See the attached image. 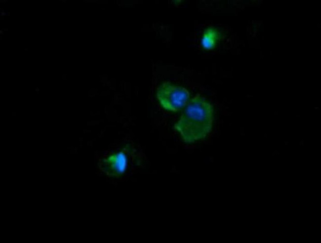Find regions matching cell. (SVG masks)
<instances>
[{"label": "cell", "mask_w": 321, "mask_h": 243, "mask_svg": "<svg viewBox=\"0 0 321 243\" xmlns=\"http://www.w3.org/2000/svg\"><path fill=\"white\" fill-rule=\"evenodd\" d=\"M213 122L212 105L197 94L184 107L174 128L185 142L192 143L207 136L212 130Z\"/></svg>", "instance_id": "obj_1"}, {"label": "cell", "mask_w": 321, "mask_h": 243, "mask_svg": "<svg viewBox=\"0 0 321 243\" xmlns=\"http://www.w3.org/2000/svg\"><path fill=\"white\" fill-rule=\"evenodd\" d=\"M134 153V148L127 145L121 150L101 158L99 161V167L109 176L120 177L128 170Z\"/></svg>", "instance_id": "obj_3"}, {"label": "cell", "mask_w": 321, "mask_h": 243, "mask_svg": "<svg viewBox=\"0 0 321 243\" xmlns=\"http://www.w3.org/2000/svg\"><path fill=\"white\" fill-rule=\"evenodd\" d=\"M220 39V34L215 28L209 27L203 32L201 45L203 49L210 50L214 49Z\"/></svg>", "instance_id": "obj_4"}, {"label": "cell", "mask_w": 321, "mask_h": 243, "mask_svg": "<svg viewBox=\"0 0 321 243\" xmlns=\"http://www.w3.org/2000/svg\"><path fill=\"white\" fill-rule=\"evenodd\" d=\"M157 97L163 108L176 112L184 108L188 102L190 93L184 87L165 82L158 88Z\"/></svg>", "instance_id": "obj_2"}]
</instances>
